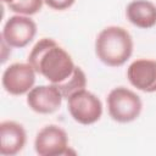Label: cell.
Masks as SVG:
<instances>
[{
	"mask_svg": "<svg viewBox=\"0 0 156 156\" xmlns=\"http://www.w3.org/2000/svg\"><path fill=\"white\" fill-rule=\"evenodd\" d=\"M28 63L51 84L65 82L76 68L71 55L50 38H43L33 46Z\"/></svg>",
	"mask_w": 156,
	"mask_h": 156,
	"instance_id": "obj_1",
	"label": "cell"
},
{
	"mask_svg": "<svg viewBox=\"0 0 156 156\" xmlns=\"http://www.w3.org/2000/svg\"><path fill=\"white\" fill-rule=\"evenodd\" d=\"M95 54L108 67L123 66L133 54L132 35L123 27L108 26L96 37Z\"/></svg>",
	"mask_w": 156,
	"mask_h": 156,
	"instance_id": "obj_2",
	"label": "cell"
},
{
	"mask_svg": "<svg viewBox=\"0 0 156 156\" xmlns=\"http://www.w3.org/2000/svg\"><path fill=\"white\" fill-rule=\"evenodd\" d=\"M106 102L110 117L118 123H129L135 121L143 110L140 96L126 87L113 88L108 93Z\"/></svg>",
	"mask_w": 156,
	"mask_h": 156,
	"instance_id": "obj_3",
	"label": "cell"
},
{
	"mask_svg": "<svg viewBox=\"0 0 156 156\" xmlns=\"http://www.w3.org/2000/svg\"><path fill=\"white\" fill-rule=\"evenodd\" d=\"M67 107L71 117L84 126L98 122L102 115V104L100 99L87 89L72 94L67 99Z\"/></svg>",
	"mask_w": 156,
	"mask_h": 156,
	"instance_id": "obj_4",
	"label": "cell"
},
{
	"mask_svg": "<svg viewBox=\"0 0 156 156\" xmlns=\"http://www.w3.org/2000/svg\"><path fill=\"white\" fill-rule=\"evenodd\" d=\"M34 149L39 156H62L71 152L74 154V151L69 150L67 133L56 124H48L37 133Z\"/></svg>",
	"mask_w": 156,
	"mask_h": 156,
	"instance_id": "obj_5",
	"label": "cell"
},
{
	"mask_svg": "<svg viewBox=\"0 0 156 156\" xmlns=\"http://www.w3.org/2000/svg\"><path fill=\"white\" fill-rule=\"evenodd\" d=\"M35 71L27 62H16L5 68L2 73V87L11 95H23L34 87Z\"/></svg>",
	"mask_w": 156,
	"mask_h": 156,
	"instance_id": "obj_6",
	"label": "cell"
},
{
	"mask_svg": "<svg viewBox=\"0 0 156 156\" xmlns=\"http://www.w3.org/2000/svg\"><path fill=\"white\" fill-rule=\"evenodd\" d=\"M37 34L35 22L24 15H15L10 17L4 24L1 38L11 48L27 46Z\"/></svg>",
	"mask_w": 156,
	"mask_h": 156,
	"instance_id": "obj_7",
	"label": "cell"
},
{
	"mask_svg": "<svg viewBox=\"0 0 156 156\" xmlns=\"http://www.w3.org/2000/svg\"><path fill=\"white\" fill-rule=\"evenodd\" d=\"M62 94L55 84L33 87L27 94V105L40 115H50L57 111L62 104Z\"/></svg>",
	"mask_w": 156,
	"mask_h": 156,
	"instance_id": "obj_8",
	"label": "cell"
},
{
	"mask_svg": "<svg viewBox=\"0 0 156 156\" xmlns=\"http://www.w3.org/2000/svg\"><path fill=\"white\" fill-rule=\"evenodd\" d=\"M129 83L140 91H156V60L138 58L133 61L127 69Z\"/></svg>",
	"mask_w": 156,
	"mask_h": 156,
	"instance_id": "obj_9",
	"label": "cell"
},
{
	"mask_svg": "<svg viewBox=\"0 0 156 156\" xmlns=\"http://www.w3.org/2000/svg\"><path fill=\"white\" fill-rule=\"evenodd\" d=\"M27 134L22 124L15 121H2L0 123V154L13 156L26 145Z\"/></svg>",
	"mask_w": 156,
	"mask_h": 156,
	"instance_id": "obj_10",
	"label": "cell"
},
{
	"mask_svg": "<svg viewBox=\"0 0 156 156\" xmlns=\"http://www.w3.org/2000/svg\"><path fill=\"white\" fill-rule=\"evenodd\" d=\"M126 16L133 26L150 29L156 24V5L149 0H133L126 7Z\"/></svg>",
	"mask_w": 156,
	"mask_h": 156,
	"instance_id": "obj_11",
	"label": "cell"
},
{
	"mask_svg": "<svg viewBox=\"0 0 156 156\" xmlns=\"http://www.w3.org/2000/svg\"><path fill=\"white\" fill-rule=\"evenodd\" d=\"M55 85L58 88L62 96L65 99H68L72 94L79 91L82 89H85V87H87V76H85L84 71L80 67L76 66L73 73L65 82H62L60 84H55Z\"/></svg>",
	"mask_w": 156,
	"mask_h": 156,
	"instance_id": "obj_12",
	"label": "cell"
},
{
	"mask_svg": "<svg viewBox=\"0 0 156 156\" xmlns=\"http://www.w3.org/2000/svg\"><path fill=\"white\" fill-rule=\"evenodd\" d=\"M44 0H15L10 2L7 6L11 11L17 15L32 16L38 13L43 7Z\"/></svg>",
	"mask_w": 156,
	"mask_h": 156,
	"instance_id": "obj_13",
	"label": "cell"
},
{
	"mask_svg": "<svg viewBox=\"0 0 156 156\" xmlns=\"http://www.w3.org/2000/svg\"><path fill=\"white\" fill-rule=\"evenodd\" d=\"M74 1L76 0H44V4L52 10L63 11V10L69 9L74 4Z\"/></svg>",
	"mask_w": 156,
	"mask_h": 156,
	"instance_id": "obj_14",
	"label": "cell"
},
{
	"mask_svg": "<svg viewBox=\"0 0 156 156\" xmlns=\"http://www.w3.org/2000/svg\"><path fill=\"white\" fill-rule=\"evenodd\" d=\"M1 49H2V50H1V51H2V52H1V62L4 63V62L7 60V57H6V54H5V52H6V51H7V52H11V46H10V45H9V44H7L2 38H1Z\"/></svg>",
	"mask_w": 156,
	"mask_h": 156,
	"instance_id": "obj_15",
	"label": "cell"
},
{
	"mask_svg": "<svg viewBox=\"0 0 156 156\" xmlns=\"http://www.w3.org/2000/svg\"><path fill=\"white\" fill-rule=\"evenodd\" d=\"M1 1H2V2H5V4H7V5H9V4H10V2H12V1H15V0H1Z\"/></svg>",
	"mask_w": 156,
	"mask_h": 156,
	"instance_id": "obj_16",
	"label": "cell"
}]
</instances>
